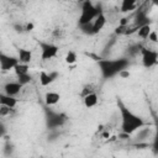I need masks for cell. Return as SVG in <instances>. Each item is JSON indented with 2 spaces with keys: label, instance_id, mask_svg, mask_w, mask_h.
<instances>
[{
  "label": "cell",
  "instance_id": "f1b7e54d",
  "mask_svg": "<svg viewBox=\"0 0 158 158\" xmlns=\"http://www.w3.org/2000/svg\"><path fill=\"white\" fill-rule=\"evenodd\" d=\"M14 28H15V31H17V32L25 31V27H22L21 25H14Z\"/></svg>",
  "mask_w": 158,
  "mask_h": 158
},
{
  "label": "cell",
  "instance_id": "7a4b0ae2",
  "mask_svg": "<svg viewBox=\"0 0 158 158\" xmlns=\"http://www.w3.org/2000/svg\"><path fill=\"white\" fill-rule=\"evenodd\" d=\"M99 64L101 67V72H102L104 77L107 78V77H114L122 69H126L128 63L125 59H118V60L101 59V60H99Z\"/></svg>",
  "mask_w": 158,
  "mask_h": 158
},
{
  "label": "cell",
  "instance_id": "6da1fadb",
  "mask_svg": "<svg viewBox=\"0 0 158 158\" xmlns=\"http://www.w3.org/2000/svg\"><path fill=\"white\" fill-rule=\"evenodd\" d=\"M120 111H121V118H122V125H121V131L126 133H133L136 130H139L142 126H144V122L142 118H139L137 115L132 114L128 109H126L122 102H118Z\"/></svg>",
  "mask_w": 158,
  "mask_h": 158
},
{
  "label": "cell",
  "instance_id": "e575fe53",
  "mask_svg": "<svg viewBox=\"0 0 158 158\" xmlns=\"http://www.w3.org/2000/svg\"><path fill=\"white\" fill-rule=\"evenodd\" d=\"M136 1H142V0H136Z\"/></svg>",
  "mask_w": 158,
  "mask_h": 158
},
{
  "label": "cell",
  "instance_id": "1f68e13d",
  "mask_svg": "<svg viewBox=\"0 0 158 158\" xmlns=\"http://www.w3.org/2000/svg\"><path fill=\"white\" fill-rule=\"evenodd\" d=\"M121 139H126V138H130V133H126V132H122L120 136H118Z\"/></svg>",
  "mask_w": 158,
  "mask_h": 158
},
{
  "label": "cell",
  "instance_id": "2e32d148",
  "mask_svg": "<svg viewBox=\"0 0 158 158\" xmlns=\"http://www.w3.org/2000/svg\"><path fill=\"white\" fill-rule=\"evenodd\" d=\"M149 32H151V26H149V23H144V25L139 26L138 30H137V35H138V37H141V38H147V36H148Z\"/></svg>",
  "mask_w": 158,
  "mask_h": 158
},
{
  "label": "cell",
  "instance_id": "d590c367",
  "mask_svg": "<svg viewBox=\"0 0 158 158\" xmlns=\"http://www.w3.org/2000/svg\"><path fill=\"white\" fill-rule=\"evenodd\" d=\"M63 1H67V0H63Z\"/></svg>",
  "mask_w": 158,
  "mask_h": 158
},
{
  "label": "cell",
  "instance_id": "4316f807",
  "mask_svg": "<svg viewBox=\"0 0 158 158\" xmlns=\"http://www.w3.org/2000/svg\"><path fill=\"white\" fill-rule=\"evenodd\" d=\"M62 33H63V31H62L60 28H56V30L53 31V37H57V38H59V37L62 36Z\"/></svg>",
  "mask_w": 158,
  "mask_h": 158
},
{
  "label": "cell",
  "instance_id": "ac0fdd59",
  "mask_svg": "<svg viewBox=\"0 0 158 158\" xmlns=\"http://www.w3.org/2000/svg\"><path fill=\"white\" fill-rule=\"evenodd\" d=\"M75 62H77V54L74 52L69 51L67 53V56H65V63L67 64H74Z\"/></svg>",
  "mask_w": 158,
  "mask_h": 158
},
{
  "label": "cell",
  "instance_id": "ba28073f",
  "mask_svg": "<svg viewBox=\"0 0 158 158\" xmlns=\"http://www.w3.org/2000/svg\"><path fill=\"white\" fill-rule=\"evenodd\" d=\"M105 23H106V16H105L102 12H100V14L94 19V21H93V33L100 32V31L104 28Z\"/></svg>",
  "mask_w": 158,
  "mask_h": 158
},
{
  "label": "cell",
  "instance_id": "d4e9b609",
  "mask_svg": "<svg viewBox=\"0 0 158 158\" xmlns=\"http://www.w3.org/2000/svg\"><path fill=\"white\" fill-rule=\"evenodd\" d=\"M133 147H136L137 149H143V148H148L149 144L148 143H136V144H133Z\"/></svg>",
  "mask_w": 158,
  "mask_h": 158
},
{
  "label": "cell",
  "instance_id": "3957f363",
  "mask_svg": "<svg viewBox=\"0 0 158 158\" xmlns=\"http://www.w3.org/2000/svg\"><path fill=\"white\" fill-rule=\"evenodd\" d=\"M100 12H102V11L99 7L94 6L90 0H85L83 6H81V12H80V16H79V25L91 22Z\"/></svg>",
  "mask_w": 158,
  "mask_h": 158
},
{
  "label": "cell",
  "instance_id": "8fae6325",
  "mask_svg": "<svg viewBox=\"0 0 158 158\" xmlns=\"http://www.w3.org/2000/svg\"><path fill=\"white\" fill-rule=\"evenodd\" d=\"M83 100H84L85 107H88V109L96 106V104H98V101H99L98 95H96V93H94V91H93V93H89L88 95H85V96L83 98Z\"/></svg>",
  "mask_w": 158,
  "mask_h": 158
},
{
  "label": "cell",
  "instance_id": "f546056e",
  "mask_svg": "<svg viewBox=\"0 0 158 158\" xmlns=\"http://www.w3.org/2000/svg\"><path fill=\"white\" fill-rule=\"evenodd\" d=\"M33 27H35V26H33V23L28 22V23L25 26V31H32V30H33Z\"/></svg>",
  "mask_w": 158,
  "mask_h": 158
},
{
  "label": "cell",
  "instance_id": "52a82bcc",
  "mask_svg": "<svg viewBox=\"0 0 158 158\" xmlns=\"http://www.w3.org/2000/svg\"><path fill=\"white\" fill-rule=\"evenodd\" d=\"M21 89H22V85L19 81H10L4 85V93L10 96H16L17 94H20Z\"/></svg>",
  "mask_w": 158,
  "mask_h": 158
},
{
  "label": "cell",
  "instance_id": "e0dca14e",
  "mask_svg": "<svg viewBox=\"0 0 158 158\" xmlns=\"http://www.w3.org/2000/svg\"><path fill=\"white\" fill-rule=\"evenodd\" d=\"M31 75L28 74V73H26V74H21V75H17V81L22 85V86H25V85H27L30 81H31Z\"/></svg>",
  "mask_w": 158,
  "mask_h": 158
},
{
  "label": "cell",
  "instance_id": "30bf717a",
  "mask_svg": "<svg viewBox=\"0 0 158 158\" xmlns=\"http://www.w3.org/2000/svg\"><path fill=\"white\" fill-rule=\"evenodd\" d=\"M19 53V62L20 63H25V64H30V62L32 60V52L28 51V49H23V48H20L17 51Z\"/></svg>",
  "mask_w": 158,
  "mask_h": 158
},
{
  "label": "cell",
  "instance_id": "7c38bea8",
  "mask_svg": "<svg viewBox=\"0 0 158 158\" xmlns=\"http://www.w3.org/2000/svg\"><path fill=\"white\" fill-rule=\"evenodd\" d=\"M0 105H6V106L14 109L17 105V100L15 96H10L4 93V94H0Z\"/></svg>",
  "mask_w": 158,
  "mask_h": 158
},
{
  "label": "cell",
  "instance_id": "83f0119b",
  "mask_svg": "<svg viewBox=\"0 0 158 158\" xmlns=\"http://www.w3.org/2000/svg\"><path fill=\"white\" fill-rule=\"evenodd\" d=\"M86 56L88 57H90V58H93L94 60H96V62H99V60H101L102 58L101 57H99V56H96V54H93V53H86Z\"/></svg>",
  "mask_w": 158,
  "mask_h": 158
},
{
  "label": "cell",
  "instance_id": "603a6c76",
  "mask_svg": "<svg viewBox=\"0 0 158 158\" xmlns=\"http://www.w3.org/2000/svg\"><path fill=\"white\" fill-rule=\"evenodd\" d=\"M148 135H149V128H146V130H141V131L138 132L137 137L141 138V139H143V138H146Z\"/></svg>",
  "mask_w": 158,
  "mask_h": 158
},
{
  "label": "cell",
  "instance_id": "d6986e66",
  "mask_svg": "<svg viewBox=\"0 0 158 158\" xmlns=\"http://www.w3.org/2000/svg\"><path fill=\"white\" fill-rule=\"evenodd\" d=\"M12 111V107H9L6 105H0V116L1 117H5V116H9Z\"/></svg>",
  "mask_w": 158,
  "mask_h": 158
},
{
  "label": "cell",
  "instance_id": "277c9868",
  "mask_svg": "<svg viewBox=\"0 0 158 158\" xmlns=\"http://www.w3.org/2000/svg\"><path fill=\"white\" fill-rule=\"evenodd\" d=\"M40 47H41V58L43 60H49V59L54 58L58 53V47L56 44L41 42Z\"/></svg>",
  "mask_w": 158,
  "mask_h": 158
},
{
  "label": "cell",
  "instance_id": "4fadbf2b",
  "mask_svg": "<svg viewBox=\"0 0 158 158\" xmlns=\"http://www.w3.org/2000/svg\"><path fill=\"white\" fill-rule=\"evenodd\" d=\"M59 99H60V95H59L58 93H56V91H48V93H46V95H44V101H46V104H47L48 106L56 105V104L59 101Z\"/></svg>",
  "mask_w": 158,
  "mask_h": 158
},
{
  "label": "cell",
  "instance_id": "5bb4252c",
  "mask_svg": "<svg viewBox=\"0 0 158 158\" xmlns=\"http://www.w3.org/2000/svg\"><path fill=\"white\" fill-rule=\"evenodd\" d=\"M137 7V1L136 0H122L121 2V12H131Z\"/></svg>",
  "mask_w": 158,
  "mask_h": 158
},
{
  "label": "cell",
  "instance_id": "9a60e30c",
  "mask_svg": "<svg viewBox=\"0 0 158 158\" xmlns=\"http://www.w3.org/2000/svg\"><path fill=\"white\" fill-rule=\"evenodd\" d=\"M28 69H30V67H28V64H25V63H17L15 67H14V72H15V74L16 75H21V74H26V73H28Z\"/></svg>",
  "mask_w": 158,
  "mask_h": 158
},
{
  "label": "cell",
  "instance_id": "44dd1931",
  "mask_svg": "<svg viewBox=\"0 0 158 158\" xmlns=\"http://www.w3.org/2000/svg\"><path fill=\"white\" fill-rule=\"evenodd\" d=\"M89 93H93V86H91V85H85V86L83 88V90H81L80 95L84 98V96H85V95H88Z\"/></svg>",
  "mask_w": 158,
  "mask_h": 158
},
{
  "label": "cell",
  "instance_id": "d6a6232c",
  "mask_svg": "<svg viewBox=\"0 0 158 158\" xmlns=\"http://www.w3.org/2000/svg\"><path fill=\"white\" fill-rule=\"evenodd\" d=\"M116 138H117L116 136H110V137L107 138V141H109V142H114V141H116Z\"/></svg>",
  "mask_w": 158,
  "mask_h": 158
},
{
  "label": "cell",
  "instance_id": "7402d4cb",
  "mask_svg": "<svg viewBox=\"0 0 158 158\" xmlns=\"http://www.w3.org/2000/svg\"><path fill=\"white\" fill-rule=\"evenodd\" d=\"M117 74H118L122 79H128V78H130V75H131V73L128 72V69H122V70H120Z\"/></svg>",
  "mask_w": 158,
  "mask_h": 158
},
{
  "label": "cell",
  "instance_id": "8992f818",
  "mask_svg": "<svg viewBox=\"0 0 158 158\" xmlns=\"http://www.w3.org/2000/svg\"><path fill=\"white\" fill-rule=\"evenodd\" d=\"M19 63V59L15 58V57H11V56H7L5 53H1L0 52V69L6 72V70H10V69H14V67Z\"/></svg>",
  "mask_w": 158,
  "mask_h": 158
},
{
  "label": "cell",
  "instance_id": "836d02e7",
  "mask_svg": "<svg viewBox=\"0 0 158 158\" xmlns=\"http://www.w3.org/2000/svg\"><path fill=\"white\" fill-rule=\"evenodd\" d=\"M4 132H5V130H4V126L1 125V126H0V136H2V135H4Z\"/></svg>",
  "mask_w": 158,
  "mask_h": 158
},
{
  "label": "cell",
  "instance_id": "4dcf8cb0",
  "mask_svg": "<svg viewBox=\"0 0 158 158\" xmlns=\"http://www.w3.org/2000/svg\"><path fill=\"white\" fill-rule=\"evenodd\" d=\"M101 136H102V138L107 139V138L111 136V133H110V131H109V130H106V131H104V132H102V135H101Z\"/></svg>",
  "mask_w": 158,
  "mask_h": 158
},
{
  "label": "cell",
  "instance_id": "ffe728a7",
  "mask_svg": "<svg viewBox=\"0 0 158 158\" xmlns=\"http://www.w3.org/2000/svg\"><path fill=\"white\" fill-rule=\"evenodd\" d=\"M147 38L151 41V42H153V43H156L157 41H158V38H157V32L156 31H152L151 30V32L148 33V36H147Z\"/></svg>",
  "mask_w": 158,
  "mask_h": 158
},
{
  "label": "cell",
  "instance_id": "5b68a950",
  "mask_svg": "<svg viewBox=\"0 0 158 158\" xmlns=\"http://www.w3.org/2000/svg\"><path fill=\"white\" fill-rule=\"evenodd\" d=\"M141 53H142V63L144 67L151 68L154 64H157V52L156 51L141 48Z\"/></svg>",
  "mask_w": 158,
  "mask_h": 158
},
{
  "label": "cell",
  "instance_id": "9c48e42d",
  "mask_svg": "<svg viewBox=\"0 0 158 158\" xmlns=\"http://www.w3.org/2000/svg\"><path fill=\"white\" fill-rule=\"evenodd\" d=\"M57 77V73H46L44 70H42L41 73H40V84L42 85V86H48L53 80H54V78Z\"/></svg>",
  "mask_w": 158,
  "mask_h": 158
},
{
  "label": "cell",
  "instance_id": "cb8c5ba5",
  "mask_svg": "<svg viewBox=\"0 0 158 158\" xmlns=\"http://www.w3.org/2000/svg\"><path fill=\"white\" fill-rule=\"evenodd\" d=\"M126 28H127V26H121V25H118V26L116 27V30H115V33H116V35H123L125 31H126Z\"/></svg>",
  "mask_w": 158,
  "mask_h": 158
},
{
  "label": "cell",
  "instance_id": "484cf974",
  "mask_svg": "<svg viewBox=\"0 0 158 158\" xmlns=\"http://www.w3.org/2000/svg\"><path fill=\"white\" fill-rule=\"evenodd\" d=\"M128 21H130L128 17H122V19H120V21H118V25H121V26H127V25H128Z\"/></svg>",
  "mask_w": 158,
  "mask_h": 158
}]
</instances>
